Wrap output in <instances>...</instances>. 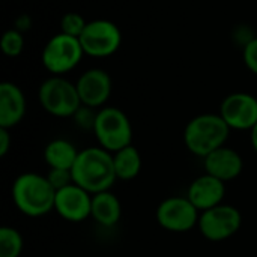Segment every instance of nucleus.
<instances>
[{
  "label": "nucleus",
  "instance_id": "obj_5",
  "mask_svg": "<svg viewBox=\"0 0 257 257\" xmlns=\"http://www.w3.org/2000/svg\"><path fill=\"white\" fill-rule=\"evenodd\" d=\"M98 146L114 154L133 145V125L125 111L117 107H102L98 110L92 131Z\"/></svg>",
  "mask_w": 257,
  "mask_h": 257
},
{
  "label": "nucleus",
  "instance_id": "obj_12",
  "mask_svg": "<svg viewBox=\"0 0 257 257\" xmlns=\"http://www.w3.org/2000/svg\"><path fill=\"white\" fill-rule=\"evenodd\" d=\"M75 86L81 104L95 110L105 107L113 90L110 74L101 68H90L84 71L75 81Z\"/></svg>",
  "mask_w": 257,
  "mask_h": 257
},
{
  "label": "nucleus",
  "instance_id": "obj_19",
  "mask_svg": "<svg viewBox=\"0 0 257 257\" xmlns=\"http://www.w3.org/2000/svg\"><path fill=\"white\" fill-rule=\"evenodd\" d=\"M24 250V239L20 230L11 226L0 227V257H20Z\"/></svg>",
  "mask_w": 257,
  "mask_h": 257
},
{
  "label": "nucleus",
  "instance_id": "obj_20",
  "mask_svg": "<svg viewBox=\"0 0 257 257\" xmlns=\"http://www.w3.org/2000/svg\"><path fill=\"white\" fill-rule=\"evenodd\" d=\"M24 33H21L17 29H9L3 33L0 47L5 56L8 57H17L24 50Z\"/></svg>",
  "mask_w": 257,
  "mask_h": 257
},
{
  "label": "nucleus",
  "instance_id": "obj_23",
  "mask_svg": "<svg viewBox=\"0 0 257 257\" xmlns=\"http://www.w3.org/2000/svg\"><path fill=\"white\" fill-rule=\"evenodd\" d=\"M47 179L50 181L51 187L59 191L71 184H74L72 181V173L71 170H63V169H48V173L45 175Z\"/></svg>",
  "mask_w": 257,
  "mask_h": 257
},
{
  "label": "nucleus",
  "instance_id": "obj_14",
  "mask_svg": "<svg viewBox=\"0 0 257 257\" xmlns=\"http://www.w3.org/2000/svg\"><path fill=\"white\" fill-rule=\"evenodd\" d=\"M187 197L200 212L212 209L223 203L226 197V182L203 173L190 184Z\"/></svg>",
  "mask_w": 257,
  "mask_h": 257
},
{
  "label": "nucleus",
  "instance_id": "obj_26",
  "mask_svg": "<svg viewBox=\"0 0 257 257\" xmlns=\"http://www.w3.org/2000/svg\"><path fill=\"white\" fill-rule=\"evenodd\" d=\"M29 27H30V18H29L27 15H21V17L17 20V24H15L14 29H17V30H20L21 33H24Z\"/></svg>",
  "mask_w": 257,
  "mask_h": 257
},
{
  "label": "nucleus",
  "instance_id": "obj_10",
  "mask_svg": "<svg viewBox=\"0 0 257 257\" xmlns=\"http://www.w3.org/2000/svg\"><path fill=\"white\" fill-rule=\"evenodd\" d=\"M218 114L235 131H251L257 123V96L247 92H235L227 95Z\"/></svg>",
  "mask_w": 257,
  "mask_h": 257
},
{
  "label": "nucleus",
  "instance_id": "obj_21",
  "mask_svg": "<svg viewBox=\"0 0 257 257\" xmlns=\"http://www.w3.org/2000/svg\"><path fill=\"white\" fill-rule=\"evenodd\" d=\"M86 26H87L86 18L78 12H66L60 18V33L72 38H80Z\"/></svg>",
  "mask_w": 257,
  "mask_h": 257
},
{
  "label": "nucleus",
  "instance_id": "obj_6",
  "mask_svg": "<svg viewBox=\"0 0 257 257\" xmlns=\"http://www.w3.org/2000/svg\"><path fill=\"white\" fill-rule=\"evenodd\" d=\"M83 56L86 54L78 38L57 33L44 45L41 60L51 75H65L78 66Z\"/></svg>",
  "mask_w": 257,
  "mask_h": 257
},
{
  "label": "nucleus",
  "instance_id": "obj_18",
  "mask_svg": "<svg viewBox=\"0 0 257 257\" xmlns=\"http://www.w3.org/2000/svg\"><path fill=\"white\" fill-rule=\"evenodd\" d=\"M113 166L117 181H133L140 175L143 160L139 149L130 145L113 154Z\"/></svg>",
  "mask_w": 257,
  "mask_h": 257
},
{
  "label": "nucleus",
  "instance_id": "obj_9",
  "mask_svg": "<svg viewBox=\"0 0 257 257\" xmlns=\"http://www.w3.org/2000/svg\"><path fill=\"white\" fill-rule=\"evenodd\" d=\"M155 218L160 227L167 232L187 233L197 227L200 211L188 200L187 196H172L158 205Z\"/></svg>",
  "mask_w": 257,
  "mask_h": 257
},
{
  "label": "nucleus",
  "instance_id": "obj_3",
  "mask_svg": "<svg viewBox=\"0 0 257 257\" xmlns=\"http://www.w3.org/2000/svg\"><path fill=\"white\" fill-rule=\"evenodd\" d=\"M230 131L218 113H202L185 125L184 145L190 154L205 158L218 148L226 146Z\"/></svg>",
  "mask_w": 257,
  "mask_h": 257
},
{
  "label": "nucleus",
  "instance_id": "obj_11",
  "mask_svg": "<svg viewBox=\"0 0 257 257\" xmlns=\"http://www.w3.org/2000/svg\"><path fill=\"white\" fill-rule=\"evenodd\" d=\"M92 196L77 184H71L56 191L54 212L68 223H83L90 218Z\"/></svg>",
  "mask_w": 257,
  "mask_h": 257
},
{
  "label": "nucleus",
  "instance_id": "obj_27",
  "mask_svg": "<svg viewBox=\"0 0 257 257\" xmlns=\"http://www.w3.org/2000/svg\"><path fill=\"white\" fill-rule=\"evenodd\" d=\"M250 143H251V148L254 149V152L257 154V123L250 131Z\"/></svg>",
  "mask_w": 257,
  "mask_h": 257
},
{
  "label": "nucleus",
  "instance_id": "obj_25",
  "mask_svg": "<svg viewBox=\"0 0 257 257\" xmlns=\"http://www.w3.org/2000/svg\"><path fill=\"white\" fill-rule=\"evenodd\" d=\"M12 145V137H11V130L0 128V157L5 158L6 154L9 152Z\"/></svg>",
  "mask_w": 257,
  "mask_h": 257
},
{
  "label": "nucleus",
  "instance_id": "obj_4",
  "mask_svg": "<svg viewBox=\"0 0 257 257\" xmlns=\"http://www.w3.org/2000/svg\"><path fill=\"white\" fill-rule=\"evenodd\" d=\"M38 99L44 111L54 117H74L83 105L75 83L63 75H51L44 80L38 90Z\"/></svg>",
  "mask_w": 257,
  "mask_h": 257
},
{
  "label": "nucleus",
  "instance_id": "obj_2",
  "mask_svg": "<svg viewBox=\"0 0 257 257\" xmlns=\"http://www.w3.org/2000/svg\"><path fill=\"white\" fill-rule=\"evenodd\" d=\"M11 196L18 212L29 218H39L54 211L56 190L45 175L26 172L15 178Z\"/></svg>",
  "mask_w": 257,
  "mask_h": 257
},
{
  "label": "nucleus",
  "instance_id": "obj_24",
  "mask_svg": "<svg viewBox=\"0 0 257 257\" xmlns=\"http://www.w3.org/2000/svg\"><path fill=\"white\" fill-rule=\"evenodd\" d=\"M242 59L247 69L257 75V36L242 47Z\"/></svg>",
  "mask_w": 257,
  "mask_h": 257
},
{
  "label": "nucleus",
  "instance_id": "obj_13",
  "mask_svg": "<svg viewBox=\"0 0 257 257\" xmlns=\"http://www.w3.org/2000/svg\"><path fill=\"white\" fill-rule=\"evenodd\" d=\"M203 169L205 173L227 184L241 176L244 170V158L236 149L226 145L203 158Z\"/></svg>",
  "mask_w": 257,
  "mask_h": 257
},
{
  "label": "nucleus",
  "instance_id": "obj_16",
  "mask_svg": "<svg viewBox=\"0 0 257 257\" xmlns=\"http://www.w3.org/2000/svg\"><path fill=\"white\" fill-rule=\"evenodd\" d=\"M90 218L102 227H114L122 218V203L119 197L111 190L93 194Z\"/></svg>",
  "mask_w": 257,
  "mask_h": 257
},
{
  "label": "nucleus",
  "instance_id": "obj_17",
  "mask_svg": "<svg viewBox=\"0 0 257 257\" xmlns=\"http://www.w3.org/2000/svg\"><path fill=\"white\" fill-rule=\"evenodd\" d=\"M80 151L77 146L66 139H53L44 148V161L48 169L72 170Z\"/></svg>",
  "mask_w": 257,
  "mask_h": 257
},
{
  "label": "nucleus",
  "instance_id": "obj_1",
  "mask_svg": "<svg viewBox=\"0 0 257 257\" xmlns=\"http://www.w3.org/2000/svg\"><path fill=\"white\" fill-rule=\"evenodd\" d=\"M71 173L74 184L90 194L108 191L117 181L113 166V154L101 146H89L80 151Z\"/></svg>",
  "mask_w": 257,
  "mask_h": 257
},
{
  "label": "nucleus",
  "instance_id": "obj_28",
  "mask_svg": "<svg viewBox=\"0 0 257 257\" xmlns=\"http://www.w3.org/2000/svg\"><path fill=\"white\" fill-rule=\"evenodd\" d=\"M54 257H68V256H54Z\"/></svg>",
  "mask_w": 257,
  "mask_h": 257
},
{
  "label": "nucleus",
  "instance_id": "obj_22",
  "mask_svg": "<svg viewBox=\"0 0 257 257\" xmlns=\"http://www.w3.org/2000/svg\"><path fill=\"white\" fill-rule=\"evenodd\" d=\"M96 114H98V110L95 108H90V107H86V105H81L77 113L74 114V120L77 123V126L80 130H86V131H93V126H95V120H96Z\"/></svg>",
  "mask_w": 257,
  "mask_h": 257
},
{
  "label": "nucleus",
  "instance_id": "obj_7",
  "mask_svg": "<svg viewBox=\"0 0 257 257\" xmlns=\"http://www.w3.org/2000/svg\"><path fill=\"white\" fill-rule=\"evenodd\" d=\"M242 227V214L233 205H218L200 212L197 229L211 242H223L235 236Z\"/></svg>",
  "mask_w": 257,
  "mask_h": 257
},
{
  "label": "nucleus",
  "instance_id": "obj_8",
  "mask_svg": "<svg viewBox=\"0 0 257 257\" xmlns=\"http://www.w3.org/2000/svg\"><path fill=\"white\" fill-rule=\"evenodd\" d=\"M78 39L86 56L102 59L113 56L120 48L122 32L116 23L99 18L87 21V26Z\"/></svg>",
  "mask_w": 257,
  "mask_h": 257
},
{
  "label": "nucleus",
  "instance_id": "obj_15",
  "mask_svg": "<svg viewBox=\"0 0 257 257\" xmlns=\"http://www.w3.org/2000/svg\"><path fill=\"white\" fill-rule=\"evenodd\" d=\"M27 101L20 86L12 81L0 84V128L12 130L26 116Z\"/></svg>",
  "mask_w": 257,
  "mask_h": 257
}]
</instances>
